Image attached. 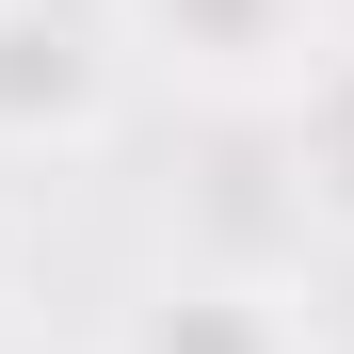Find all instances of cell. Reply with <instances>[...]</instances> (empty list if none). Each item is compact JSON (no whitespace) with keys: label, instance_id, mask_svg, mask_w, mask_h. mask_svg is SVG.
<instances>
[{"label":"cell","instance_id":"2","mask_svg":"<svg viewBox=\"0 0 354 354\" xmlns=\"http://www.w3.org/2000/svg\"><path fill=\"white\" fill-rule=\"evenodd\" d=\"M306 48V0H194V65H274Z\"/></svg>","mask_w":354,"mask_h":354},{"label":"cell","instance_id":"1","mask_svg":"<svg viewBox=\"0 0 354 354\" xmlns=\"http://www.w3.org/2000/svg\"><path fill=\"white\" fill-rule=\"evenodd\" d=\"M97 129V48L48 0H0V145H81Z\"/></svg>","mask_w":354,"mask_h":354}]
</instances>
